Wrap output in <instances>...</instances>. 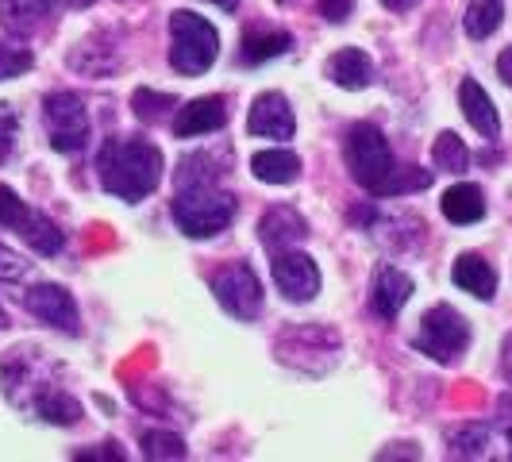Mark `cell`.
Segmentation results:
<instances>
[{
    "instance_id": "cell-1",
    "label": "cell",
    "mask_w": 512,
    "mask_h": 462,
    "mask_svg": "<svg viewBox=\"0 0 512 462\" xmlns=\"http://www.w3.org/2000/svg\"><path fill=\"white\" fill-rule=\"evenodd\" d=\"M97 174H101V185L112 197L139 205L162 181V151L147 139H131V135L120 139L116 135L97 154Z\"/></svg>"
},
{
    "instance_id": "cell-2",
    "label": "cell",
    "mask_w": 512,
    "mask_h": 462,
    "mask_svg": "<svg viewBox=\"0 0 512 462\" xmlns=\"http://www.w3.org/2000/svg\"><path fill=\"white\" fill-rule=\"evenodd\" d=\"M235 208H239V201L228 189H220L216 181H205V185H178V197H174L170 212H174V224L189 239H212L235 220Z\"/></svg>"
},
{
    "instance_id": "cell-3",
    "label": "cell",
    "mask_w": 512,
    "mask_h": 462,
    "mask_svg": "<svg viewBox=\"0 0 512 462\" xmlns=\"http://www.w3.org/2000/svg\"><path fill=\"white\" fill-rule=\"evenodd\" d=\"M343 158H347L351 178L359 181L366 193L389 197V185H393V178H397V162H393L389 139L382 135L378 124H355V128L347 131Z\"/></svg>"
},
{
    "instance_id": "cell-4",
    "label": "cell",
    "mask_w": 512,
    "mask_h": 462,
    "mask_svg": "<svg viewBox=\"0 0 512 462\" xmlns=\"http://www.w3.org/2000/svg\"><path fill=\"white\" fill-rule=\"evenodd\" d=\"M170 39H174V47H170V66L178 70L181 77H201L212 70V62H216V54H220V35H216V27L208 24L205 16H197V12H174L170 16Z\"/></svg>"
},
{
    "instance_id": "cell-5",
    "label": "cell",
    "mask_w": 512,
    "mask_h": 462,
    "mask_svg": "<svg viewBox=\"0 0 512 462\" xmlns=\"http://www.w3.org/2000/svg\"><path fill=\"white\" fill-rule=\"evenodd\" d=\"M412 343H416V351H424L428 359H436L447 366V362H455L466 355V347H470V324H466V316H462L459 308L436 305L420 316V332H416Z\"/></svg>"
},
{
    "instance_id": "cell-6",
    "label": "cell",
    "mask_w": 512,
    "mask_h": 462,
    "mask_svg": "<svg viewBox=\"0 0 512 462\" xmlns=\"http://www.w3.org/2000/svg\"><path fill=\"white\" fill-rule=\"evenodd\" d=\"M0 228L16 231L20 239H27L31 251L39 255H58L62 251V231L54 224L51 216L35 212V208L16 197V189L0 185Z\"/></svg>"
},
{
    "instance_id": "cell-7",
    "label": "cell",
    "mask_w": 512,
    "mask_h": 462,
    "mask_svg": "<svg viewBox=\"0 0 512 462\" xmlns=\"http://www.w3.org/2000/svg\"><path fill=\"white\" fill-rule=\"evenodd\" d=\"M43 120H47V135H51V147L58 154L85 151V143H89V108L77 93H70V89L51 93L43 101Z\"/></svg>"
},
{
    "instance_id": "cell-8",
    "label": "cell",
    "mask_w": 512,
    "mask_h": 462,
    "mask_svg": "<svg viewBox=\"0 0 512 462\" xmlns=\"http://www.w3.org/2000/svg\"><path fill=\"white\" fill-rule=\"evenodd\" d=\"M212 293L235 320H255L262 312V285L247 262H228L212 274Z\"/></svg>"
},
{
    "instance_id": "cell-9",
    "label": "cell",
    "mask_w": 512,
    "mask_h": 462,
    "mask_svg": "<svg viewBox=\"0 0 512 462\" xmlns=\"http://www.w3.org/2000/svg\"><path fill=\"white\" fill-rule=\"evenodd\" d=\"M24 308L39 320V324H47V328H54V332H66V335L81 332L74 293L62 289V285H54V282L31 285V289L24 293Z\"/></svg>"
},
{
    "instance_id": "cell-10",
    "label": "cell",
    "mask_w": 512,
    "mask_h": 462,
    "mask_svg": "<svg viewBox=\"0 0 512 462\" xmlns=\"http://www.w3.org/2000/svg\"><path fill=\"white\" fill-rule=\"evenodd\" d=\"M274 285L282 289L289 301H312L316 293H320V270H316V262L301 251H282V255H274Z\"/></svg>"
},
{
    "instance_id": "cell-11",
    "label": "cell",
    "mask_w": 512,
    "mask_h": 462,
    "mask_svg": "<svg viewBox=\"0 0 512 462\" xmlns=\"http://www.w3.org/2000/svg\"><path fill=\"white\" fill-rule=\"evenodd\" d=\"M247 131L255 139H293L297 120H293V108L282 93H262L251 104V116H247Z\"/></svg>"
},
{
    "instance_id": "cell-12",
    "label": "cell",
    "mask_w": 512,
    "mask_h": 462,
    "mask_svg": "<svg viewBox=\"0 0 512 462\" xmlns=\"http://www.w3.org/2000/svg\"><path fill=\"white\" fill-rule=\"evenodd\" d=\"M308 235L305 216L289 205H274L262 220H258V239L270 255H282V251H293L301 239Z\"/></svg>"
},
{
    "instance_id": "cell-13",
    "label": "cell",
    "mask_w": 512,
    "mask_h": 462,
    "mask_svg": "<svg viewBox=\"0 0 512 462\" xmlns=\"http://www.w3.org/2000/svg\"><path fill=\"white\" fill-rule=\"evenodd\" d=\"M228 124V101L224 97H197V101L181 104L178 120H174V135L178 139H193V135H212Z\"/></svg>"
},
{
    "instance_id": "cell-14",
    "label": "cell",
    "mask_w": 512,
    "mask_h": 462,
    "mask_svg": "<svg viewBox=\"0 0 512 462\" xmlns=\"http://www.w3.org/2000/svg\"><path fill=\"white\" fill-rule=\"evenodd\" d=\"M459 104H462V116L470 120V128L478 131L482 139H501V116H497V108L489 101V93L474 81V77H466L459 85Z\"/></svg>"
},
{
    "instance_id": "cell-15",
    "label": "cell",
    "mask_w": 512,
    "mask_h": 462,
    "mask_svg": "<svg viewBox=\"0 0 512 462\" xmlns=\"http://www.w3.org/2000/svg\"><path fill=\"white\" fill-rule=\"evenodd\" d=\"M412 297V278L397 266H382L378 278H374V293H370V305L382 320H397L401 308L409 305Z\"/></svg>"
},
{
    "instance_id": "cell-16",
    "label": "cell",
    "mask_w": 512,
    "mask_h": 462,
    "mask_svg": "<svg viewBox=\"0 0 512 462\" xmlns=\"http://www.w3.org/2000/svg\"><path fill=\"white\" fill-rule=\"evenodd\" d=\"M58 0H0V24L8 35L27 39L31 31H39L43 20L54 12Z\"/></svg>"
},
{
    "instance_id": "cell-17",
    "label": "cell",
    "mask_w": 512,
    "mask_h": 462,
    "mask_svg": "<svg viewBox=\"0 0 512 462\" xmlns=\"http://www.w3.org/2000/svg\"><path fill=\"white\" fill-rule=\"evenodd\" d=\"M451 278L462 293H470L478 301H493V293H497V270L482 255H459L451 266Z\"/></svg>"
},
{
    "instance_id": "cell-18",
    "label": "cell",
    "mask_w": 512,
    "mask_h": 462,
    "mask_svg": "<svg viewBox=\"0 0 512 462\" xmlns=\"http://www.w3.org/2000/svg\"><path fill=\"white\" fill-rule=\"evenodd\" d=\"M439 208H443V216H447L451 224L466 228V224H478V220L486 216V193H482L474 181H459V185H451V189L443 193Z\"/></svg>"
},
{
    "instance_id": "cell-19",
    "label": "cell",
    "mask_w": 512,
    "mask_h": 462,
    "mask_svg": "<svg viewBox=\"0 0 512 462\" xmlns=\"http://www.w3.org/2000/svg\"><path fill=\"white\" fill-rule=\"evenodd\" d=\"M328 77H332L339 89H351L355 93V89H366L374 81V62L359 47H343V51H335L328 58Z\"/></svg>"
},
{
    "instance_id": "cell-20",
    "label": "cell",
    "mask_w": 512,
    "mask_h": 462,
    "mask_svg": "<svg viewBox=\"0 0 512 462\" xmlns=\"http://www.w3.org/2000/svg\"><path fill=\"white\" fill-rule=\"evenodd\" d=\"M251 170L266 185H293L301 178V158L293 151H282V147H270V151H258L251 158Z\"/></svg>"
},
{
    "instance_id": "cell-21",
    "label": "cell",
    "mask_w": 512,
    "mask_h": 462,
    "mask_svg": "<svg viewBox=\"0 0 512 462\" xmlns=\"http://www.w3.org/2000/svg\"><path fill=\"white\" fill-rule=\"evenodd\" d=\"M289 47H293V35L289 31H251V35H243L239 62L243 66H262L270 58H282Z\"/></svg>"
},
{
    "instance_id": "cell-22",
    "label": "cell",
    "mask_w": 512,
    "mask_h": 462,
    "mask_svg": "<svg viewBox=\"0 0 512 462\" xmlns=\"http://www.w3.org/2000/svg\"><path fill=\"white\" fill-rule=\"evenodd\" d=\"M31 409L39 412L47 424H54V428H74L77 420H81V401L70 397V393H62V389H39Z\"/></svg>"
},
{
    "instance_id": "cell-23",
    "label": "cell",
    "mask_w": 512,
    "mask_h": 462,
    "mask_svg": "<svg viewBox=\"0 0 512 462\" xmlns=\"http://www.w3.org/2000/svg\"><path fill=\"white\" fill-rule=\"evenodd\" d=\"M501 16H505V4L501 0H470L466 4V16H462V27H466L470 39H489L501 27Z\"/></svg>"
},
{
    "instance_id": "cell-24",
    "label": "cell",
    "mask_w": 512,
    "mask_h": 462,
    "mask_svg": "<svg viewBox=\"0 0 512 462\" xmlns=\"http://www.w3.org/2000/svg\"><path fill=\"white\" fill-rule=\"evenodd\" d=\"M432 162H436V170H443V174H462L470 166V151H466V143H462L455 131H439L436 147H432Z\"/></svg>"
},
{
    "instance_id": "cell-25",
    "label": "cell",
    "mask_w": 512,
    "mask_h": 462,
    "mask_svg": "<svg viewBox=\"0 0 512 462\" xmlns=\"http://www.w3.org/2000/svg\"><path fill=\"white\" fill-rule=\"evenodd\" d=\"M143 455L147 459H185L189 451H185V439L174 436V432H158V428H151V432H143Z\"/></svg>"
},
{
    "instance_id": "cell-26",
    "label": "cell",
    "mask_w": 512,
    "mask_h": 462,
    "mask_svg": "<svg viewBox=\"0 0 512 462\" xmlns=\"http://www.w3.org/2000/svg\"><path fill=\"white\" fill-rule=\"evenodd\" d=\"M131 108H135V116L139 120H162L170 108H178V101L170 97V93H154V89H135V97H131Z\"/></svg>"
},
{
    "instance_id": "cell-27",
    "label": "cell",
    "mask_w": 512,
    "mask_h": 462,
    "mask_svg": "<svg viewBox=\"0 0 512 462\" xmlns=\"http://www.w3.org/2000/svg\"><path fill=\"white\" fill-rule=\"evenodd\" d=\"M35 66V54L27 51V47H8V43H0V81H12V77L27 74Z\"/></svg>"
},
{
    "instance_id": "cell-28",
    "label": "cell",
    "mask_w": 512,
    "mask_h": 462,
    "mask_svg": "<svg viewBox=\"0 0 512 462\" xmlns=\"http://www.w3.org/2000/svg\"><path fill=\"white\" fill-rule=\"evenodd\" d=\"M489 447V432L486 428H466L459 436L451 439V455H459V459H482Z\"/></svg>"
},
{
    "instance_id": "cell-29",
    "label": "cell",
    "mask_w": 512,
    "mask_h": 462,
    "mask_svg": "<svg viewBox=\"0 0 512 462\" xmlns=\"http://www.w3.org/2000/svg\"><path fill=\"white\" fill-rule=\"evenodd\" d=\"M27 262L20 251H12L8 243H0V282H24L27 278Z\"/></svg>"
},
{
    "instance_id": "cell-30",
    "label": "cell",
    "mask_w": 512,
    "mask_h": 462,
    "mask_svg": "<svg viewBox=\"0 0 512 462\" xmlns=\"http://www.w3.org/2000/svg\"><path fill=\"white\" fill-rule=\"evenodd\" d=\"M12 143H16V112L12 104H0V162L12 154Z\"/></svg>"
},
{
    "instance_id": "cell-31",
    "label": "cell",
    "mask_w": 512,
    "mask_h": 462,
    "mask_svg": "<svg viewBox=\"0 0 512 462\" xmlns=\"http://www.w3.org/2000/svg\"><path fill=\"white\" fill-rule=\"evenodd\" d=\"M320 16L328 24H343L351 16V0H320Z\"/></svg>"
},
{
    "instance_id": "cell-32",
    "label": "cell",
    "mask_w": 512,
    "mask_h": 462,
    "mask_svg": "<svg viewBox=\"0 0 512 462\" xmlns=\"http://www.w3.org/2000/svg\"><path fill=\"white\" fill-rule=\"evenodd\" d=\"M77 459H112V462H124V451H120L116 443H101L97 451H85V455H77Z\"/></svg>"
},
{
    "instance_id": "cell-33",
    "label": "cell",
    "mask_w": 512,
    "mask_h": 462,
    "mask_svg": "<svg viewBox=\"0 0 512 462\" xmlns=\"http://www.w3.org/2000/svg\"><path fill=\"white\" fill-rule=\"evenodd\" d=\"M497 77H501V81L512 89V47H505V51H501V58H497Z\"/></svg>"
},
{
    "instance_id": "cell-34",
    "label": "cell",
    "mask_w": 512,
    "mask_h": 462,
    "mask_svg": "<svg viewBox=\"0 0 512 462\" xmlns=\"http://www.w3.org/2000/svg\"><path fill=\"white\" fill-rule=\"evenodd\" d=\"M389 12H409V8H416L420 0H382Z\"/></svg>"
},
{
    "instance_id": "cell-35",
    "label": "cell",
    "mask_w": 512,
    "mask_h": 462,
    "mask_svg": "<svg viewBox=\"0 0 512 462\" xmlns=\"http://www.w3.org/2000/svg\"><path fill=\"white\" fill-rule=\"evenodd\" d=\"M208 4H216V8H224V12H235V8H239V0H208Z\"/></svg>"
},
{
    "instance_id": "cell-36",
    "label": "cell",
    "mask_w": 512,
    "mask_h": 462,
    "mask_svg": "<svg viewBox=\"0 0 512 462\" xmlns=\"http://www.w3.org/2000/svg\"><path fill=\"white\" fill-rule=\"evenodd\" d=\"M0 328H8V312L4 308H0Z\"/></svg>"
},
{
    "instance_id": "cell-37",
    "label": "cell",
    "mask_w": 512,
    "mask_h": 462,
    "mask_svg": "<svg viewBox=\"0 0 512 462\" xmlns=\"http://www.w3.org/2000/svg\"><path fill=\"white\" fill-rule=\"evenodd\" d=\"M509 447H512V428H509ZM509 455H512V451H509Z\"/></svg>"
}]
</instances>
